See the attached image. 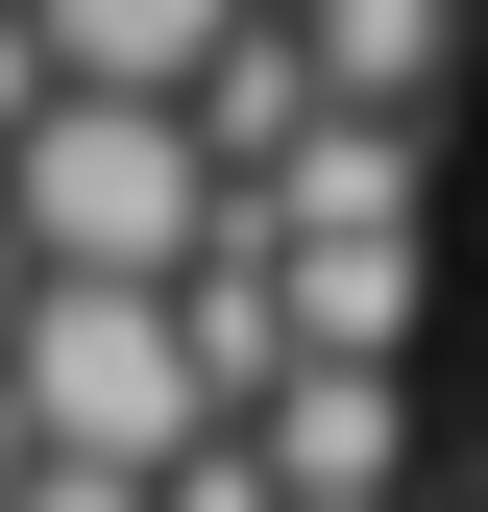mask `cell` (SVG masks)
Instances as JSON below:
<instances>
[{"mask_svg": "<svg viewBox=\"0 0 488 512\" xmlns=\"http://www.w3.org/2000/svg\"><path fill=\"white\" fill-rule=\"evenodd\" d=\"M0 244H25V293H171L220 244V171L171 147L147 98H25V147H0Z\"/></svg>", "mask_w": 488, "mask_h": 512, "instance_id": "cell-1", "label": "cell"}, {"mask_svg": "<svg viewBox=\"0 0 488 512\" xmlns=\"http://www.w3.org/2000/svg\"><path fill=\"white\" fill-rule=\"evenodd\" d=\"M0 415H25V464H98V488H171L196 464V366H171V293H25L0 317Z\"/></svg>", "mask_w": 488, "mask_h": 512, "instance_id": "cell-2", "label": "cell"}, {"mask_svg": "<svg viewBox=\"0 0 488 512\" xmlns=\"http://www.w3.org/2000/svg\"><path fill=\"white\" fill-rule=\"evenodd\" d=\"M391 464H415L391 366H269V391H244V488L269 512H391Z\"/></svg>", "mask_w": 488, "mask_h": 512, "instance_id": "cell-3", "label": "cell"}, {"mask_svg": "<svg viewBox=\"0 0 488 512\" xmlns=\"http://www.w3.org/2000/svg\"><path fill=\"white\" fill-rule=\"evenodd\" d=\"M220 25H244V0H25V49H49V98H196L220 74Z\"/></svg>", "mask_w": 488, "mask_h": 512, "instance_id": "cell-4", "label": "cell"}, {"mask_svg": "<svg viewBox=\"0 0 488 512\" xmlns=\"http://www.w3.org/2000/svg\"><path fill=\"white\" fill-rule=\"evenodd\" d=\"M269 25H293V98L318 122H415L440 49H464V0H269Z\"/></svg>", "mask_w": 488, "mask_h": 512, "instance_id": "cell-5", "label": "cell"}, {"mask_svg": "<svg viewBox=\"0 0 488 512\" xmlns=\"http://www.w3.org/2000/svg\"><path fill=\"white\" fill-rule=\"evenodd\" d=\"M147 512H269V488H244V439H196V464H171Z\"/></svg>", "mask_w": 488, "mask_h": 512, "instance_id": "cell-6", "label": "cell"}, {"mask_svg": "<svg viewBox=\"0 0 488 512\" xmlns=\"http://www.w3.org/2000/svg\"><path fill=\"white\" fill-rule=\"evenodd\" d=\"M0 512H147V488H98V464H25V488H0Z\"/></svg>", "mask_w": 488, "mask_h": 512, "instance_id": "cell-7", "label": "cell"}]
</instances>
